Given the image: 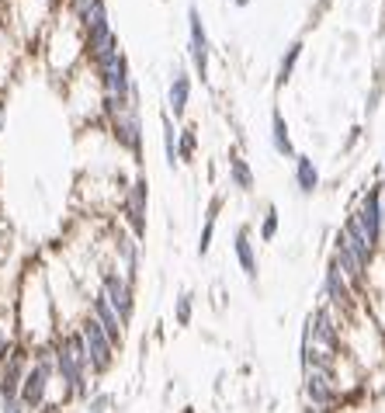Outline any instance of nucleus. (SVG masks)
<instances>
[{
  "label": "nucleus",
  "mask_w": 385,
  "mask_h": 413,
  "mask_svg": "<svg viewBox=\"0 0 385 413\" xmlns=\"http://www.w3.org/2000/svg\"><path fill=\"white\" fill-rule=\"evenodd\" d=\"M80 333H84V340H87V354H91V375H104L111 365H115V344H111V337L104 333V326L97 323L94 316H87L84 323H80Z\"/></svg>",
  "instance_id": "f257e3e1"
},
{
  "label": "nucleus",
  "mask_w": 385,
  "mask_h": 413,
  "mask_svg": "<svg viewBox=\"0 0 385 413\" xmlns=\"http://www.w3.org/2000/svg\"><path fill=\"white\" fill-rule=\"evenodd\" d=\"M302 344H312V347H323L330 354L340 358V326L333 323L330 310H312L305 319V333H302Z\"/></svg>",
  "instance_id": "f03ea898"
},
{
  "label": "nucleus",
  "mask_w": 385,
  "mask_h": 413,
  "mask_svg": "<svg viewBox=\"0 0 385 413\" xmlns=\"http://www.w3.org/2000/svg\"><path fill=\"white\" fill-rule=\"evenodd\" d=\"M354 219H358V226L365 229L368 243L379 250V247L385 243V229H382V188H368V191H365L361 205L354 208Z\"/></svg>",
  "instance_id": "7ed1b4c3"
},
{
  "label": "nucleus",
  "mask_w": 385,
  "mask_h": 413,
  "mask_svg": "<svg viewBox=\"0 0 385 413\" xmlns=\"http://www.w3.org/2000/svg\"><path fill=\"white\" fill-rule=\"evenodd\" d=\"M302 396H305V407H319V410H333V407L340 403L337 379L326 375V372H305Z\"/></svg>",
  "instance_id": "20e7f679"
},
{
  "label": "nucleus",
  "mask_w": 385,
  "mask_h": 413,
  "mask_svg": "<svg viewBox=\"0 0 385 413\" xmlns=\"http://www.w3.org/2000/svg\"><path fill=\"white\" fill-rule=\"evenodd\" d=\"M101 292H104V299L111 303V310L122 316V323L132 319L136 303H132V285H129V278H122V275H115V271H104V275H101Z\"/></svg>",
  "instance_id": "39448f33"
},
{
  "label": "nucleus",
  "mask_w": 385,
  "mask_h": 413,
  "mask_svg": "<svg viewBox=\"0 0 385 413\" xmlns=\"http://www.w3.org/2000/svg\"><path fill=\"white\" fill-rule=\"evenodd\" d=\"M91 316H94L97 323L104 326V333H108V337H111V344L118 347V344H122V337H125V330H122L125 323H122V316H118V312L111 310V303L104 299V292H97L94 299H91Z\"/></svg>",
  "instance_id": "423d86ee"
},
{
  "label": "nucleus",
  "mask_w": 385,
  "mask_h": 413,
  "mask_svg": "<svg viewBox=\"0 0 385 413\" xmlns=\"http://www.w3.org/2000/svg\"><path fill=\"white\" fill-rule=\"evenodd\" d=\"M326 299L333 306H340V310H351L354 306V289L344 278V271L337 268V261H330V268H326Z\"/></svg>",
  "instance_id": "0eeeda50"
},
{
  "label": "nucleus",
  "mask_w": 385,
  "mask_h": 413,
  "mask_svg": "<svg viewBox=\"0 0 385 413\" xmlns=\"http://www.w3.org/2000/svg\"><path fill=\"white\" fill-rule=\"evenodd\" d=\"M125 212H129V222H132V229L143 236V233H146V181H143V177H139V181L129 188Z\"/></svg>",
  "instance_id": "6e6552de"
},
{
  "label": "nucleus",
  "mask_w": 385,
  "mask_h": 413,
  "mask_svg": "<svg viewBox=\"0 0 385 413\" xmlns=\"http://www.w3.org/2000/svg\"><path fill=\"white\" fill-rule=\"evenodd\" d=\"M188 21H191V59L194 66H198V73L205 77V70H208V38H205V28H201V17H198V10H188Z\"/></svg>",
  "instance_id": "1a4fd4ad"
},
{
  "label": "nucleus",
  "mask_w": 385,
  "mask_h": 413,
  "mask_svg": "<svg viewBox=\"0 0 385 413\" xmlns=\"http://www.w3.org/2000/svg\"><path fill=\"white\" fill-rule=\"evenodd\" d=\"M236 261H240L243 275H247L250 282H257L261 268H257V254H254V243H250V233H247V226H243V229H236Z\"/></svg>",
  "instance_id": "9d476101"
},
{
  "label": "nucleus",
  "mask_w": 385,
  "mask_h": 413,
  "mask_svg": "<svg viewBox=\"0 0 385 413\" xmlns=\"http://www.w3.org/2000/svg\"><path fill=\"white\" fill-rule=\"evenodd\" d=\"M115 129H118V139L132 150V153H139V122H136V111L129 108H122L118 111V118H115Z\"/></svg>",
  "instance_id": "9b49d317"
},
{
  "label": "nucleus",
  "mask_w": 385,
  "mask_h": 413,
  "mask_svg": "<svg viewBox=\"0 0 385 413\" xmlns=\"http://www.w3.org/2000/svg\"><path fill=\"white\" fill-rule=\"evenodd\" d=\"M295 184H298L302 195H312L319 188V171L309 157H295Z\"/></svg>",
  "instance_id": "f8f14e48"
},
{
  "label": "nucleus",
  "mask_w": 385,
  "mask_h": 413,
  "mask_svg": "<svg viewBox=\"0 0 385 413\" xmlns=\"http://www.w3.org/2000/svg\"><path fill=\"white\" fill-rule=\"evenodd\" d=\"M271 143H275V150H278L282 157H291V160H295V146H291V139H289V125H285L282 111L271 115Z\"/></svg>",
  "instance_id": "ddd939ff"
},
{
  "label": "nucleus",
  "mask_w": 385,
  "mask_h": 413,
  "mask_svg": "<svg viewBox=\"0 0 385 413\" xmlns=\"http://www.w3.org/2000/svg\"><path fill=\"white\" fill-rule=\"evenodd\" d=\"M229 177H233V184L240 191H250L254 188V174H250V167H247L243 157H229Z\"/></svg>",
  "instance_id": "4468645a"
},
{
  "label": "nucleus",
  "mask_w": 385,
  "mask_h": 413,
  "mask_svg": "<svg viewBox=\"0 0 385 413\" xmlns=\"http://www.w3.org/2000/svg\"><path fill=\"white\" fill-rule=\"evenodd\" d=\"M170 108H174V115H181L188 108V77L184 73H177L170 84Z\"/></svg>",
  "instance_id": "2eb2a0df"
},
{
  "label": "nucleus",
  "mask_w": 385,
  "mask_h": 413,
  "mask_svg": "<svg viewBox=\"0 0 385 413\" xmlns=\"http://www.w3.org/2000/svg\"><path fill=\"white\" fill-rule=\"evenodd\" d=\"M215 212H219V202H212L208 215H205V229H201V240H198V254H201V257L212 250V236H215Z\"/></svg>",
  "instance_id": "dca6fc26"
},
{
  "label": "nucleus",
  "mask_w": 385,
  "mask_h": 413,
  "mask_svg": "<svg viewBox=\"0 0 385 413\" xmlns=\"http://www.w3.org/2000/svg\"><path fill=\"white\" fill-rule=\"evenodd\" d=\"M191 310H194V296L191 292H181L174 299V319H177V326H188L191 323Z\"/></svg>",
  "instance_id": "f3484780"
},
{
  "label": "nucleus",
  "mask_w": 385,
  "mask_h": 413,
  "mask_svg": "<svg viewBox=\"0 0 385 413\" xmlns=\"http://www.w3.org/2000/svg\"><path fill=\"white\" fill-rule=\"evenodd\" d=\"M164 146H167V164L174 167V160H177V132L170 125V115H164Z\"/></svg>",
  "instance_id": "a211bd4d"
},
{
  "label": "nucleus",
  "mask_w": 385,
  "mask_h": 413,
  "mask_svg": "<svg viewBox=\"0 0 385 413\" xmlns=\"http://www.w3.org/2000/svg\"><path fill=\"white\" fill-rule=\"evenodd\" d=\"M275 236H278V208H268L264 212V222H261V240L271 243Z\"/></svg>",
  "instance_id": "6ab92c4d"
},
{
  "label": "nucleus",
  "mask_w": 385,
  "mask_h": 413,
  "mask_svg": "<svg viewBox=\"0 0 385 413\" xmlns=\"http://www.w3.org/2000/svg\"><path fill=\"white\" fill-rule=\"evenodd\" d=\"M111 403H115V396H111V393H94V396L87 400V410H84V413H108Z\"/></svg>",
  "instance_id": "aec40b11"
},
{
  "label": "nucleus",
  "mask_w": 385,
  "mask_h": 413,
  "mask_svg": "<svg viewBox=\"0 0 385 413\" xmlns=\"http://www.w3.org/2000/svg\"><path fill=\"white\" fill-rule=\"evenodd\" d=\"M298 52H302V45L295 42V45H291V49H289V56L282 59V70H278V84H285V80H289V77H291V66H295V59H298Z\"/></svg>",
  "instance_id": "412c9836"
},
{
  "label": "nucleus",
  "mask_w": 385,
  "mask_h": 413,
  "mask_svg": "<svg viewBox=\"0 0 385 413\" xmlns=\"http://www.w3.org/2000/svg\"><path fill=\"white\" fill-rule=\"evenodd\" d=\"M191 153H194V132L191 129H184V136H181V157L188 160Z\"/></svg>",
  "instance_id": "4be33fe9"
},
{
  "label": "nucleus",
  "mask_w": 385,
  "mask_h": 413,
  "mask_svg": "<svg viewBox=\"0 0 385 413\" xmlns=\"http://www.w3.org/2000/svg\"><path fill=\"white\" fill-rule=\"evenodd\" d=\"M0 413H31L21 400H7V403H0Z\"/></svg>",
  "instance_id": "5701e85b"
},
{
  "label": "nucleus",
  "mask_w": 385,
  "mask_h": 413,
  "mask_svg": "<svg viewBox=\"0 0 385 413\" xmlns=\"http://www.w3.org/2000/svg\"><path fill=\"white\" fill-rule=\"evenodd\" d=\"M70 3H73V10H77L80 17H87V14H91V7H94V0H70Z\"/></svg>",
  "instance_id": "b1692460"
},
{
  "label": "nucleus",
  "mask_w": 385,
  "mask_h": 413,
  "mask_svg": "<svg viewBox=\"0 0 385 413\" xmlns=\"http://www.w3.org/2000/svg\"><path fill=\"white\" fill-rule=\"evenodd\" d=\"M305 413H333V410H319V407H305Z\"/></svg>",
  "instance_id": "393cba45"
},
{
  "label": "nucleus",
  "mask_w": 385,
  "mask_h": 413,
  "mask_svg": "<svg viewBox=\"0 0 385 413\" xmlns=\"http://www.w3.org/2000/svg\"><path fill=\"white\" fill-rule=\"evenodd\" d=\"M382 229H385V184H382Z\"/></svg>",
  "instance_id": "a878e982"
}]
</instances>
